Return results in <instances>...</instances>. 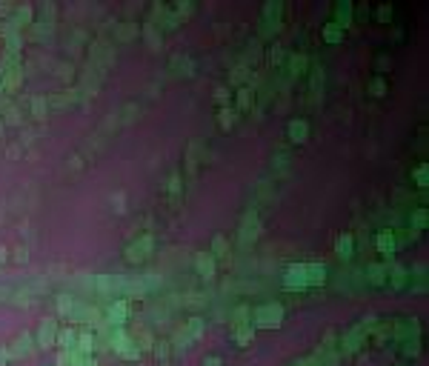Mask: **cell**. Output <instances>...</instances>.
Wrapping results in <instances>:
<instances>
[{
	"label": "cell",
	"mask_w": 429,
	"mask_h": 366,
	"mask_svg": "<svg viewBox=\"0 0 429 366\" xmlns=\"http://www.w3.org/2000/svg\"><path fill=\"white\" fill-rule=\"evenodd\" d=\"M306 135H309V126H306V121H292L289 123V137L298 143V140H306Z\"/></svg>",
	"instance_id": "obj_1"
},
{
	"label": "cell",
	"mask_w": 429,
	"mask_h": 366,
	"mask_svg": "<svg viewBox=\"0 0 429 366\" xmlns=\"http://www.w3.org/2000/svg\"><path fill=\"white\" fill-rule=\"evenodd\" d=\"M378 249H381L383 255H392V252H395V238H392V232H381V235H378Z\"/></svg>",
	"instance_id": "obj_2"
},
{
	"label": "cell",
	"mask_w": 429,
	"mask_h": 366,
	"mask_svg": "<svg viewBox=\"0 0 429 366\" xmlns=\"http://www.w3.org/2000/svg\"><path fill=\"white\" fill-rule=\"evenodd\" d=\"M337 255H340V258H349V255H352V235L337 238Z\"/></svg>",
	"instance_id": "obj_3"
},
{
	"label": "cell",
	"mask_w": 429,
	"mask_h": 366,
	"mask_svg": "<svg viewBox=\"0 0 429 366\" xmlns=\"http://www.w3.org/2000/svg\"><path fill=\"white\" fill-rule=\"evenodd\" d=\"M378 17H381V20H389V17H392V6H381V9H378Z\"/></svg>",
	"instance_id": "obj_4"
},
{
	"label": "cell",
	"mask_w": 429,
	"mask_h": 366,
	"mask_svg": "<svg viewBox=\"0 0 429 366\" xmlns=\"http://www.w3.org/2000/svg\"><path fill=\"white\" fill-rule=\"evenodd\" d=\"M383 89H386V86H383V80H381V77H378V80H372V92H375L378 97L383 94Z\"/></svg>",
	"instance_id": "obj_5"
}]
</instances>
